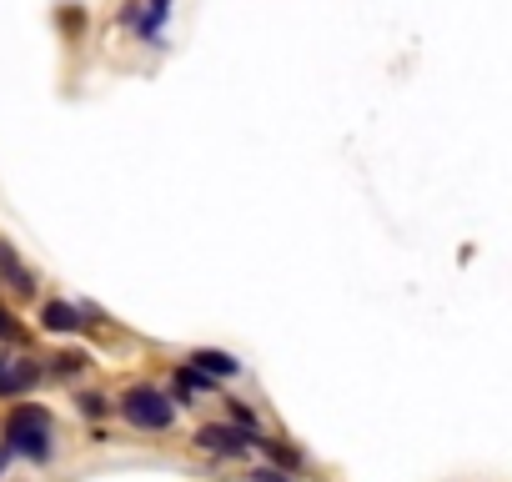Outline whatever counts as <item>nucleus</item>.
Here are the masks:
<instances>
[{
	"instance_id": "nucleus-1",
	"label": "nucleus",
	"mask_w": 512,
	"mask_h": 482,
	"mask_svg": "<svg viewBox=\"0 0 512 482\" xmlns=\"http://www.w3.org/2000/svg\"><path fill=\"white\" fill-rule=\"evenodd\" d=\"M0 447H6L11 457H21V462H31V467L56 462V417H51V407L16 402L6 412V422H0Z\"/></svg>"
},
{
	"instance_id": "nucleus-2",
	"label": "nucleus",
	"mask_w": 512,
	"mask_h": 482,
	"mask_svg": "<svg viewBox=\"0 0 512 482\" xmlns=\"http://www.w3.org/2000/svg\"><path fill=\"white\" fill-rule=\"evenodd\" d=\"M111 412H116L126 427L151 432V437H161V432L176 427V402H171L166 387H156V382H136V387H126V392L111 402Z\"/></svg>"
},
{
	"instance_id": "nucleus-3",
	"label": "nucleus",
	"mask_w": 512,
	"mask_h": 482,
	"mask_svg": "<svg viewBox=\"0 0 512 482\" xmlns=\"http://www.w3.org/2000/svg\"><path fill=\"white\" fill-rule=\"evenodd\" d=\"M191 447L206 452V457H221V462H246L251 447H256V437L241 432V427H231V422H201L191 432Z\"/></svg>"
},
{
	"instance_id": "nucleus-4",
	"label": "nucleus",
	"mask_w": 512,
	"mask_h": 482,
	"mask_svg": "<svg viewBox=\"0 0 512 482\" xmlns=\"http://www.w3.org/2000/svg\"><path fill=\"white\" fill-rule=\"evenodd\" d=\"M251 452H262V457H267V467H277V472H287V477H302V472L312 467V462H307V452H302L297 442L277 437V432H262Z\"/></svg>"
},
{
	"instance_id": "nucleus-5",
	"label": "nucleus",
	"mask_w": 512,
	"mask_h": 482,
	"mask_svg": "<svg viewBox=\"0 0 512 482\" xmlns=\"http://www.w3.org/2000/svg\"><path fill=\"white\" fill-rule=\"evenodd\" d=\"M0 282H6L16 297H36V292H41V277L21 262V252L11 247L6 236H0Z\"/></svg>"
},
{
	"instance_id": "nucleus-6",
	"label": "nucleus",
	"mask_w": 512,
	"mask_h": 482,
	"mask_svg": "<svg viewBox=\"0 0 512 482\" xmlns=\"http://www.w3.org/2000/svg\"><path fill=\"white\" fill-rule=\"evenodd\" d=\"M41 377H46V367H41L36 357H21V362H6V367H0V397H21V392H31V387H41Z\"/></svg>"
},
{
	"instance_id": "nucleus-7",
	"label": "nucleus",
	"mask_w": 512,
	"mask_h": 482,
	"mask_svg": "<svg viewBox=\"0 0 512 482\" xmlns=\"http://www.w3.org/2000/svg\"><path fill=\"white\" fill-rule=\"evenodd\" d=\"M186 367H196V372H206L211 382H226V377H241V357H231V352H221V347H191V357H186Z\"/></svg>"
},
{
	"instance_id": "nucleus-8",
	"label": "nucleus",
	"mask_w": 512,
	"mask_h": 482,
	"mask_svg": "<svg viewBox=\"0 0 512 482\" xmlns=\"http://www.w3.org/2000/svg\"><path fill=\"white\" fill-rule=\"evenodd\" d=\"M41 327H46V332H56V337H71V332H86V317H81V302H66V297H56V302H46V307H41Z\"/></svg>"
},
{
	"instance_id": "nucleus-9",
	"label": "nucleus",
	"mask_w": 512,
	"mask_h": 482,
	"mask_svg": "<svg viewBox=\"0 0 512 482\" xmlns=\"http://www.w3.org/2000/svg\"><path fill=\"white\" fill-rule=\"evenodd\" d=\"M166 16H171V0H141L136 36H141V41H161V31H166Z\"/></svg>"
},
{
	"instance_id": "nucleus-10",
	"label": "nucleus",
	"mask_w": 512,
	"mask_h": 482,
	"mask_svg": "<svg viewBox=\"0 0 512 482\" xmlns=\"http://www.w3.org/2000/svg\"><path fill=\"white\" fill-rule=\"evenodd\" d=\"M86 367H91V357H86V352H76V347H66V352H56V357H51V367H46V372H51V377H66V382H76Z\"/></svg>"
},
{
	"instance_id": "nucleus-11",
	"label": "nucleus",
	"mask_w": 512,
	"mask_h": 482,
	"mask_svg": "<svg viewBox=\"0 0 512 482\" xmlns=\"http://www.w3.org/2000/svg\"><path fill=\"white\" fill-rule=\"evenodd\" d=\"M71 402H76V412H81L86 422H106V417H111V397H106V392H91V387H86V392H76Z\"/></svg>"
},
{
	"instance_id": "nucleus-12",
	"label": "nucleus",
	"mask_w": 512,
	"mask_h": 482,
	"mask_svg": "<svg viewBox=\"0 0 512 482\" xmlns=\"http://www.w3.org/2000/svg\"><path fill=\"white\" fill-rule=\"evenodd\" d=\"M226 422L241 427V432H251V437H262V417H256L241 397H226Z\"/></svg>"
},
{
	"instance_id": "nucleus-13",
	"label": "nucleus",
	"mask_w": 512,
	"mask_h": 482,
	"mask_svg": "<svg viewBox=\"0 0 512 482\" xmlns=\"http://www.w3.org/2000/svg\"><path fill=\"white\" fill-rule=\"evenodd\" d=\"M56 26H61V31H71V36H76V31H81V26H86V11H81V6H61V11H56Z\"/></svg>"
},
{
	"instance_id": "nucleus-14",
	"label": "nucleus",
	"mask_w": 512,
	"mask_h": 482,
	"mask_svg": "<svg viewBox=\"0 0 512 482\" xmlns=\"http://www.w3.org/2000/svg\"><path fill=\"white\" fill-rule=\"evenodd\" d=\"M26 332H21V322H16V312H6L0 307V342H21Z\"/></svg>"
},
{
	"instance_id": "nucleus-15",
	"label": "nucleus",
	"mask_w": 512,
	"mask_h": 482,
	"mask_svg": "<svg viewBox=\"0 0 512 482\" xmlns=\"http://www.w3.org/2000/svg\"><path fill=\"white\" fill-rule=\"evenodd\" d=\"M246 482H297V477H287V472H277V467L262 462V467H251V472H246Z\"/></svg>"
},
{
	"instance_id": "nucleus-16",
	"label": "nucleus",
	"mask_w": 512,
	"mask_h": 482,
	"mask_svg": "<svg viewBox=\"0 0 512 482\" xmlns=\"http://www.w3.org/2000/svg\"><path fill=\"white\" fill-rule=\"evenodd\" d=\"M11 462H16V457H11L6 447H0V482H6V472H11Z\"/></svg>"
},
{
	"instance_id": "nucleus-17",
	"label": "nucleus",
	"mask_w": 512,
	"mask_h": 482,
	"mask_svg": "<svg viewBox=\"0 0 512 482\" xmlns=\"http://www.w3.org/2000/svg\"><path fill=\"white\" fill-rule=\"evenodd\" d=\"M0 367H6V357H0Z\"/></svg>"
}]
</instances>
